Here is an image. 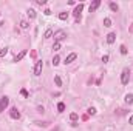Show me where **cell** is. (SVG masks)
Returning a JSON list of instances; mask_svg holds the SVG:
<instances>
[{
	"label": "cell",
	"instance_id": "7402d4cb",
	"mask_svg": "<svg viewBox=\"0 0 133 131\" xmlns=\"http://www.w3.org/2000/svg\"><path fill=\"white\" fill-rule=\"evenodd\" d=\"M104 26H111V20L107 17V19H104Z\"/></svg>",
	"mask_w": 133,
	"mask_h": 131
},
{
	"label": "cell",
	"instance_id": "d6986e66",
	"mask_svg": "<svg viewBox=\"0 0 133 131\" xmlns=\"http://www.w3.org/2000/svg\"><path fill=\"white\" fill-rule=\"evenodd\" d=\"M59 19H60V20H66V19H68V12H60V14H59Z\"/></svg>",
	"mask_w": 133,
	"mask_h": 131
},
{
	"label": "cell",
	"instance_id": "d4e9b609",
	"mask_svg": "<svg viewBox=\"0 0 133 131\" xmlns=\"http://www.w3.org/2000/svg\"><path fill=\"white\" fill-rule=\"evenodd\" d=\"M6 53H8V48H3V49H0V57L6 56Z\"/></svg>",
	"mask_w": 133,
	"mask_h": 131
},
{
	"label": "cell",
	"instance_id": "7c38bea8",
	"mask_svg": "<svg viewBox=\"0 0 133 131\" xmlns=\"http://www.w3.org/2000/svg\"><path fill=\"white\" fill-rule=\"evenodd\" d=\"M43 37H45V39H50V37H53V29H51V28H48L47 31H45Z\"/></svg>",
	"mask_w": 133,
	"mask_h": 131
},
{
	"label": "cell",
	"instance_id": "f546056e",
	"mask_svg": "<svg viewBox=\"0 0 133 131\" xmlns=\"http://www.w3.org/2000/svg\"><path fill=\"white\" fill-rule=\"evenodd\" d=\"M37 111H39V113H43L45 109H43V107H37Z\"/></svg>",
	"mask_w": 133,
	"mask_h": 131
},
{
	"label": "cell",
	"instance_id": "8992f818",
	"mask_svg": "<svg viewBox=\"0 0 133 131\" xmlns=\"http://www.w3.org/2000/svg\"><path fill=\"white\" fill-rule=\"evenodd\" d=\"M76 59H77V54L76 53H71V54H68V56L65 57V62L64 63H65V65H70V63H73Z\"/></svg>",
	"mask_w": 133,
	"mask_h": 131
},
{
	"label": "cell",
	"instance_id": "2e32d148",
	"mask_svg": "<svg viewBox=\"0 0 133 131\" xmlns=\"http://www.w3.org/2000/svg\"><path fill=\"white\" fill-rule=\"evenodd\" d=\"M70 119H71V122H76L79 119V114L77 113H71V114H70Z\"/></svg>",
	"mask_w": 133,
	"mask_h": 131
},
{
	"label": "cell",
	"instance_id": "52a82bcc",
	"mask_svg": "<svg viewBox=\"0 0 133 131\" xmlns=\"http://www.w3.org/2000/svg\"><path fill=\"white\" fill-rule=\"evenodd\" d=\"M99 6H101V0H94V2L90 5V8H88V9H90V12H94V11H96Z\"/></svg>",
	"mask_w": 133,
	"mask_h": 131
},
{
	"label": "cell",
	"instance_id": "d6a6232c",
	"mask_svg": "<svg viewBox=\"0 0 133 131\" xmlns=\"http://www.w3.org/2000/svg\"><path fill=\"white\" fill-rule=\"evenodd\" d=\"M0 15H2V14H0Z\"/></svg>",
	"mask_w": 133,
	"mask_h": 131
},
{
	"label": "cell",
	"instance_id": "ac0fdd59",
	"mask_svg": "<svg viewBox=\"0 0 133 131\" xmlns=\"http://www.w3.org/2000/svg\"><path fill=\"white\" fill-rule=\"evenodd\" d=\"M54 83H56V86H62V80H60L59 76H56V77H54Z\"/></svg>",
	"mask_w": 133,
	"mask_h": 131
},
{
	"label": "cell",
	"instance_id": "f1b7e54d",
	"mask_svg": "<svg viewBox=\"0 0 133 131\" xmlns=\"http://www.w3.org/2000/svg\"><path fill=\"white\" fill-rule=\"evenodd\" d=\"M37 3H39V5L42 6V5H45V3H47V2H45V0H37Z\"/></svg>",
	"mask_w": 133,
	"mask_h": 131
},
{
	"label": "cell",
	"instance_id": "603a6c76",
	"mask_svg": "<svg viewBox=\"0 0 133 131\" xmlns=\"http://www.w3.org/2000/svg\"><path fill=\"white\" fill-rule=\"evenodd\" d=\"M53 49H54V51H59V49H60V43H59V42H54V45H53Z\"/></svg>",
	"mask_w": 133,
	"mask_h": 131
},
{
	"label": "cell",
	"instance_id": "277c9868",
	"mask_svg": "<svg viewBox=\"0 0 133 131\" xmlns=\"http://www.w3.org/2000/svg\"><path fill=\"white\" fill-rule=\"evenodd\" d=\"M42 68H43V62H42V60L36 62V66H34V76H40V74H42Z\"/></svg>",
	"mask_w": 133,
	"mask_h": 131
},
{
	"label": "cell",
	"instance_id": "cb8c5ba5",
	"mask_svg": "<svg viewBox=\"0 0 133 131\" xmlns=\"http://www.w3.org/2000/svg\"><path fill=\"white\" fill-rule=\"evenodd\" d=\"M87 113H88L90 116H94V114H96V108H88V109H87Z\"/></svg>",
	"mask_w": 133,
	"mask_h": 131
},
{
	"label": "cell",
	"instance_id": "44dd1931",
	"mask_svg": "<svg viewBox=\"0 0 133 131\" xmlns=\"http://www.w3.org/2000/svg\"><path fill=\"white\" fill-rule=\"evenodd\" d=\"M119 49H121V54H122V56H125V54H127V46H125V45H121V48H119Z\"/></svg>",
	"mask_w": 133,
	"mask_h": 131
},
{
	"label": "cell",
	"instance_id": "30bf717a",
	"mask_svg": "<svg viewBox=\"0 0 133 131\" xmlns=\"http://www.w3.org/2000/svg\"><path fill=\"white\" fill-rule=\"evenodd\" d=\"M116 40V32H110V34H107V43H115Z\"/></svg>",
	"mask_w": 133,
	"mask_h": 131
},
{
	"label": "cell",
	"instance_id": "1f68e13d",
	"mask_svg": "<svg viewBox=\"0 0 133 131\" xmlns=\"http://www.w3.org/2000/svg\"><path fill=\"white\" fill-rule=\"evenodd\" d=\"M130 31H132V32H133V25H132V28H130Z\"/></svg>",
	"mask_w": 133,
	"mask_h": 131
},
{
	"label": "cell",
	"instance_id": "9c48e42d",
	"mask_svg": "<svg viewBox=\"0 0 133 131\" xmlns=\"http://www.w3.org/2000/svg\"><path fill=\"white\" fill-rule=\"evenodd\" d=\"M25 56H26V49H22V51H20V53L17 54V56L14 57V62H16V63H17V62H20V60H22V59H23Z\"/></svg>",
	"mask_w": 133,
	"mask_h": 131
},
{
	"label": "cell",
	"instance_id": "9a60e30c",
	"mask_svg": "<svg viewBox=\"0 0 133 131\" xmlns=\"http://www.w3.org/2000/svg\"><path fill=\"white\" fill-rule=\"evenodd\" d=\"M57 111H59V113L65 111V103H64V102H59V103H57Z\"/></svg>",
	"mask_w": 133,
	"mask_h": 131
},
{
	"label": "cell",
	"instance_id": "3957f363",
	"mask_svg": "<svg viewBox=\"0 0 133 131\" xmlns=\"http://www.w3.org/2000/svg\"><path fill=\"white\" fill-rule=\"evenodd\" d=\"M82 9H84V3H79V5L74 8L73 14H74V17H76V20H81V12H82Z\"/></svg>",
	"mask_w": 133,
	"mask_h": 131
},
{
	"label": "cell",
	"instance_id": "4dcf8cb0",
	"mask_svg": "<svg viewBox=\"0 0 133 131\" xmlns=\"http://www.w3.org/2000/svg\"><path fill=\"white\" fill-rule=\"evenodd\" d=\"M128 123H130V125H133V116L130 117V119H128Z\"/></svg>",
	"mask_w": 133,
	"mask_h": 131
},
{
	"label": "cell",
	"instance_id": "ffe728a7",
	"mask_svg": "<svg viewBox=\"0 0 133 131\" xmlns=\"http://www.w3.org/2000/svg\"><path fill=\"white\" fill-rule=\"evenodd\" d=\"M28 26H30V25H28V22H25V20H22V22H20V28H22V29H26Z\"/></svg>",
	"mask_w": 133,
	"mask_h": 131
},
{
	"label": "cell",
	"instance_id": "83f0119b",
	"mask_svg": "<svg viewBox=\"0 0 133 131\" xmlns=\"http://www.w3.org/2000/svg\"><path fill=\"white\" fill-rule=\"evenodd\" d=\"M43 14H45V15H51V11H50V9H45Z\"/></svg>",
	"mask_w": 133,
	"mask_h": 131
},
{
	"label": "cell",
	"instance_id": "7a4b0ae2",
	"mask_svg": "<svg viewBox=\"0 0 133 131\" xmlns=\"http://www.w3.org/2000/svg\"><path fill=\"white\" fill-rule=\"evenodd\" d=\"M8 105H9V97L3 96L2 99H0V113H3V111H5Z\"/></svg>",
	"mask_w": 133,
	"mask_h": 131
},
{
	"label": "cell",
	"instance_id": "e0dca14e",
	"mask_svg": "<svg viewBox=\"0 0 133 131\" xmlns=\"http://www.w3.org/2000/svg\"><path fill=\"white\" fill-rule=\"evenodd\" d=\"M59 63H60V57H59V56H54V57H53V65L57 66Z\"/></svg>",
	"mask_w": 133,
	"mask_h": 131
},
{
	"label": "cell",
	"instance_id": "484cf974",
	"mask_svg": "<svg viewBox=\"0 0 133 131\" xmlns=\"http://www.w3.org/2000/svg\"><path fill=\"white\" fill-rule=\"evenodd\" d=\"M20 94H22L23 97H28V91H26V90L23 88V90H20Z\"/></svg>",
	"mask_w": 133,
	"mask_h": 131
},
{
	"label": "cell",
	"instance_id": "5b68a950",
	"mask_svg": "<svg viewBox=\"0 0 133 131\" xmlns=\"http://www.w3.org/2000/svg\"><path fill=\"white\" fill-rule=\"evenodd\" d=\"M65 39H66V34H65L64 31H57V32H54V40H56V42H59V43H60V42L65 40Z\"/></svg>",
	"mask_w": 133,
	"mask_h": 131
},
{
	"label": "cell",
	"instance_id": "ba28073f",
	"mask_svg": "<svg viewBox=\"0 0 133 131\" xmlns=\"http://www.w3.org/2000/svg\"><path fill=\"white\" fill-rule=\"evenodd\" d=\"M9 116L12 117V119H20V113L17 108H11L9 109Z\"/></svg>",
	"mask_w": 133,
	"mask_h": 131
},
{
	"label": "cell",
	"instance_id": "6da1fadb",
	"mask_svg": "<svg viewBox=\"0 0 133 131\" xmlns=\"http://www.w3.org/2000/svg\"><path fill=\"white\" fill-rule=\"evenodd\" d=\"M128 80H130V69L124 68L122 73H121V83H122V85H127Z\"/></svg>",
	"mask_w": 133,
	"mask_h": 131
},
{
	"label": "cell",
	"instance_id": "5bb4252c",
	"mask_svg": "<svg viewBox=\"0 0 133 131\" xmlns=\"http://www.w3.org/2000/svg\"><path fill=\"white\" fill-rule=\"evenodd\" d=\"M26 14H28V17H30L31 20H33V19H36V11H34V9H28V11H26Z\"/></svg>",
	"mask_w": 133,
	"mask_h": 131
},
{
	"label": "cell",
	"instance_id": "4316f807",
	"mask_svg": "<svg viewBox=\"0 0 133 131\" xmlns=\"http://www.w3.org/2000/svg\"><path fill=\"white\" fill-rule=\"evenodd\" d=\"M108 59H110L108 56H104V57H102V62H104V63H107V62H108Z\"/></svg>",
	"mask_w": 133,
	"mask_h": 131
},
{
	"label": "cell",
	"instance_id": "4fadbf2b",
	"mask_svg": "<svg viewBox=\"0 0 133 131\" xmlns=\"http://www.w3.org/2000/svg\"><path fill=\"white\" fill-rule=\"evenodd\" d=\"M108 6H110V9H111V11H115V12H116V11L119 9L118 3H115V2H110V5H108Z\"/></svg>",
	"mask_w": 133,
	"mask_h": 131
},
{
	"label": "cell",
	"instance_id": "8fae6325",
	"mask_svg": "<svg viewBox=\"0 0 133 131\" xmlns=\"http://www.w3.org/2000/svg\"><path fill=\"white\" fill-rule=\"evenodd\" d=\"M125 103H128V105L133 103V92H130V94L125 96Z\"/></svg>",
	"mask_w": 133,
	"mask_h": 131
}]
</instances>
